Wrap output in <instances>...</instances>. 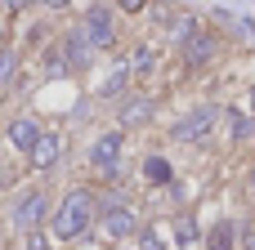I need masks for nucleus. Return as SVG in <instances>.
Returning <instances> with one entry per match:
<instances>
[{
  "mask_svg": "<svg viewBox=\"0 0 255 250\" xmlns=\"http://www.w3.org/2000/svg\"><path fill=\"white\" fill-rule=\"evenodd\" d=\"M90 224H94V197H90L85 188L67 192V201H63V206H58V215H54V237L76 242V237H85V233H90Z\"/></svg>",
  "mask_w": 255,
  "mask_h": 250,
  "instance_id": "nucleus-1",
  "label": "nucleus"
},
{
  "mask_svg": "<svg viewBox=\"0 0 255 250\" xmlns=\"http://www.w3.org/2000/svg\"><path fill=\"white\" fill-rule=\"evenodd\" d=\"M85 40L94 45V49H108L112 40H117V22H112V9H103V4H94L90 13H85Z\"/></svg>",
  "mask_w": 255,
  "mask_h": 250,
  "instance_id": "nucleus-2",
  "label": "nucleus"
},
{
  "mask_svg": "<svg viewBox=\"0 0 255 250\" xmlns=\"http://www.w3.org/2000/svg\"><path fill=\"white\" fill-rule=\"evenodd\" d=\"M90 161H94V170H99L103 179H117V174H121V134H117V130L103 134V139L94 143Z\"/></svg>",
  "mask_w": 255,
  "mask_h": 250,
  "instance_id": "nucleus-3",
  "label": "nucleus"
},
{
  "mask_svg": "<svg viewBox=\"0 0 255 250\" xmlns=\"http://www.w3.org/2000/svg\"><path fill=\"white\" fill-rule=\"evenodd\" d=\"M99 233H103L108 242H121V237H130V233H134V215H130L126 206H103Z\"/></svg>",
  "mask_w": 255,
  "mask_h": 250,
  "instance_id": "nucleus-4",
  "label": "nucleus"
},
{
  "mask_svg": "<svg viewBox=\"0 0 255 250\" xmlns=\"http://www.w3.org/2000/svg\"><path fill=\"white\" fill-rule=\"evenodd\" d=\"M215 121H220V112H215V107H197V112H193V116H184V121H179V125H175L170 134H175L179 143H184V139L193 143V139H202V134H206V130H211Z\"/></svg>",
  "mask_w": 255,
  "mask_h": 250,
  "instance_id": "nucleus-5",
  "label": "nucleus"
},
{
  "mask_svg": "<svg viewBox=\"0 0 255 250\" xmlns=\"http://www.w3.org/2000/svg\"><path fill=\"white\" fill-rule=\"evenodd\" d=\"M27 152H31V166H36V170H54L58 157H63V143H58V134H45V130H40V139H36Z\"/></svg>",
  "mask_w": 255,
  "mask_h": 250,
  "instance_id": "nucleus-6",
  "label": "nucleus"
},
{
  "mask_svg": "<svg viewBox=\"0 0 255 250\" xmlns=\"http://www.w3.org/2000/svg\"><path fill=\"white\" fill-rule=\"evenodd\" d=\"M215 49H220V45H215V36H206V31H193V36L184 40V58H188L193 67L211 63V58H215Z\"/></svg>",
  "mask_w": 255,
  "mask_h": 250,
  "instance_id": "nucleus-7",
  "label": "nucleus"
},
{
  "mask_svg": "<svg viewBox=\"0 0 255 250\" xmlns=\"http://www.w3.org/2000/svg\"><path fill=\"white\" fill-rule=\"evenodd\" d=\"M13 219H18V228H36V224L45 219V197H40V192H27V197L18 201Z\"/></svg>",
  "mask_w": 255,
  "mask_h": 250,
  "instance_id": "nucleus-8",
  "label": "nucleus"
},
{
  "mask_svg": "<svg viewBox=\"0 0 255 250\" xmlns=\"http://www.w3.org/2000/svg\"><path fill=\"white\" fill-rule=\"evenodd\" d=\"M36 139H40V125H36V121H13V125H9V143H13V148L27 152Z\"/></svg>",
  "mask_w": 255,
  "mask_h": 250,
  "instance_id": "nucleus-9",
  "label": "nucleus"
},
{
  "mask_svg": "<svg viewBox=\"0 0 255 250\" xmlns=\"http://www.w3.org/2000/svg\"><path fill=\"white\" fill-rule=\"evenodd\" d=\"M90 63V40H85V31H72L67 36V67H85Z\"/></svg>",
  "mask_w": 255,
  "mask_h": 250,
  "instance_id": "nucleus-10",
  "label": "nucleus"
},
{
  "mask_svg": "<svg viewBox=\"0 0 255 250\" xmlns=\"http://www.w3.org/2000/svg\"><path fill=\"white\" fill-rule=\"evenodd\" d=\"M152 67H157V49H148V45H139V49H134V58H130V67H126V72H130V76H148V72H152Z\"/></svg>",
  "mask_w": 255,
  "mask_h": 250,
  "instance_id": "nucleus-11",
  "label": "nucleus"
},
{
  "mask_svg": "<svg viewBox=\"0 0 255 250\" xmlns=\"http://www.w3.org/2000/svg\"><path fill=\"white\" fill-rule=\"evenodd\" d=\"M143 179H148V183H170V161L148 157V161H143Z\"/></svg>",
  "mask_w": 255,
  "mask_h": 250,
  "instance_id": "nucleus-12",
  "label": "nucleus"
},
{
  "mask_svg": "<svg viewBox=\"0 0 255 250\" xmlns=\"http://www.w3.org/2000/svg\"><path fill=\"white\" fill-rule=\"evenodd\" d=\"M206 246H211V250H233V224H215Z\"/></svg>",
  "mask_w": 255,
  "mask_h": 250,
  "instance_id": "nucleus-13",
  "label": "nucleus"
},
{
  "mask_svg": "<svg viewBox=\"0 0 255 250\" xmlns=\"http://www.w3.org/2000/svg\"><path fill=\"white\" fill-rule=\"evenodd\" d=\"M175 242H179V246H193V242H197V224H193V215H179V224H175Z\"/></svg>",
  "mask_w": 255,
  "mask_h": 250,
  "instance_id": "nucleus-14",
  "label": "nucleus"
},
{
  "mask_svg": "<svg viewBox=\"0 0 255 250\" xmlns=\"http://www.w3.org/2000/svg\"><path fill=\"white\" fill-rule=\"evenodd\" d=\"M148 112H152V103H148V98H134V103L121 112V121H126V125H134V121H143Z\"/></svg>",
  "mask_w": 255,
  "mask_h": 250,
  "instance_id": "nucleus-15",
  "label": "nucleus"
},
{
  "mask_svg": "<svg viewBox=\"0 0 255 250\" xmlns=\"http://www.w3.org/2000/svg\"><path fill=\"white\" fill-rule=\"evenodd\" d=\"M229 121H233V134H238V139H247V134H255V121L247 116V112H229Z\"/></svg>",
  "mask_w": 255,
  "mask_h": 250,
  "instance_id": "nucleus-16",
  "label": "nucleus"
},
{
  "mask_svg": "<svg viewBox=\"0 0 255 250\" xmlns=\"http://www.w3.org/2000/svg\"><path fill=\"white\" fill-rule=\"evenodd\" d=\"M13 63H18V54H13V49H0V85L13 76Z\"/></svg>",
  "mask_w": 255,
  "mask_h": 250,
  "instance_id": "nucleus-17",
  "label": "nucleus"
},
{
  "mask_svg": "<svg viewBox=\"0 0 255 250\" xmlns=\"http://www.w3.org/2000/svg\"><path fill=\"white\" fill-rule=\"evenodd\" d=\"M193 31H197V18H179V22H175V40H179V45H184Z\"/></svg>",
  "mask_w": 255,
  "mask_h": 250,
  "instance_id": "nucleus-18",
  "label": "nucleus"
},
{
  "mask_svg": "<svg viewBox=\"0 0 255 250\" xmlns=\"http://www.w3.org/2000/svg\"><path fill=\"white\" fill-rule=\"evenodd\" d=\"M117 9H121V13H143L148 0H117Z\"/></svg>",
  "mask_w": 255,
  "mask_h": 250,
  "instance_id": "nucleus-19",
  "label": "nucleus"
},
{
  "mask_svg": "<svg viewBox=\"0 0 255 250\" xmlns=\"http://www.w3.org/2000/svg\"><path fill=\"white\" fill-rule=\"evenodd\" d=\"M0 4H4L9 13H18V9H27V4H36V0H0Z\"/></svg>",
  "mask_w": 255,
  "mask_h": 250,
  "instance_id": "nucleus-20",
  "label": "nucleus"
},
{
  "mask_svg": "<svg viewBox=\"0 0 255 250\" xmlns=\"http://www.w3.org/2000/svg\"><path fill=\"white\" fill-rule=\"evenodd\" d=\"M27 250H49V242H45V237L36 233V237H27Z\"/></svg>",
  "mask_w": 255,
  "mask_h": 250,
  "instance_id": "nucleus-21",
  "label": "nucleus"
},
{
  "mask_svg": "<svg viewBox=\"0 0 255 250\" xmlns=\"http://www.w3.org/2000/svg\"><path fill=\"white\" fill-rule=\"evenodd\" d=\"M139 242H143V250H161V242H157V237H152V233H143V237H139Z\"/></svg>",
  "mask_w": 255,
  "mask_h": 250,
  "instance_id": "nucleus-22",
  "label": "nucleus"
},
{
  "mask_svg": "<svg viewBox=\"0 0 255 250\" xmlns=\"http://www.w3.org/2000/svg\"><path fill=\"white\" fill-rule=\"evenodd\" d=\"M45 4H49V9H63V4H72V0H45Z\"/></svg>",
  "mask_w": 255,
  "mask_h": 250,
  "instance_id": "nucleus-23",
  "label": "nucleus"
},
{
  "mask_svg": "<svg viewBox=\"0 0 255 250\" xmlns=\"http://www.w3.org/2000/svg\"><path fill=\"white\" fill-rule=\"evenodd\" d=\"M251 107H255V89H251Z\"/></svg>",
  "mask_w": 255,
  "mask_h": 250,
  "instance_id": "nucleus-24",
  "label": "nucleus"
},
{
  "mask_svg": "<svg viewBox=\"0 0 255 250\" xmlns=\"http://www.w3.org/2000/svg\"><path fill=\"white\" fill-rule=\"evenodd\" d=\"M0 36H4V27H0Z\"/></svg>",
  "mask_w": 255,
  "mask_h": 250,
  "instance_id": "nucleus-25",
  "label": "nucleus"
}]
</instances>
